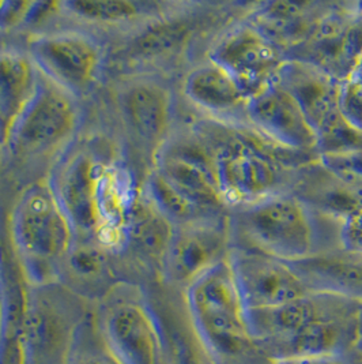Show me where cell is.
Returning a JSON list of instances; mask_svg holds the SVG:
<instances>
[{"label":"cell","instance_id":"obj_28","mask_svg":"<svg viewBox=\"0 0 362 364\" xmlns=\"http://www.w3.org/2000/svg\"><path fill=\"white\" fill-rule=\"evenodd\" d=\"M3 336H4V301H3V289L0 282V348L3 344Z\"/></svg>","mask_w":362,"mask_h":364},{"label":"cell","instance_id":"obj_26","mask_svg":"<svg viewBox=\"0 0 362 364\" xmlns=\"http://www.w3.org/2000/svg\"><path fill=\"white\" fill-rule=\"evenodd\" d=\"M341 249L362 255V210L347 215L339 227Z\"/></svg>","mask_w":362,"mask_h":364},{"label":"cell","instance_id":"obj_22","mask_svg":"<svg viewBox=\"0 0 362 364\" xmlns=\"http://www.w3.org/2000/svg\"><path fill=\"white\" fill-rule=\"evenodd\" d=\"M142 191L150 199V202L175 225H184L195 223L203 218L215 217L203 209H200L190 199L180 194L164 176L154 168L148 169L143 182ZM228 215V213H226Z\"/></svg>","mask_w":362,"mask_h":364},{"label":"cell","instance_id":"obj_12","mask_svg":"<svg viewBox=\"0 0 362 364\" xmlns=\"http://www.w3.org/2000/svg\"><path fill=\"white\" fill-rule=\"evenodd\" d=\"M204 59L229 71L249 97L277 82L286 62L280 47L247 18L228 25L216 34Z\"/></svg>","mask_w":362,"mask_h":364},{"label":"cell","instance_id":"obj_24","mask_svg":"<svg viewBox=\"0 0 362 364\" xmlns=\"http://www.w3.org/2000/svg\"><path fill=\"white\" fill-rule=\"evenodd\" d=\"M339 107L346 120L362 132V58L341 81Z\"/></svg>","mask_w":362,"mask_h":364},{"label":"cell","instance_id":"obj_29","mask_svg":"<svg viewBox=\"0 0 362 364\" xmlns=\"http://www.w3.org/2000/svg\"><path fill=\"white\" fill-rule=\"evenodd\" d=\"M358 344H361V349H360V359H358V364H362V340H360V343Z\"/></svg>","mask_w":362,"mask_h":364},{"label":"cell","instance_id":"obj_2","mask_svg":"<svg viewBox=\"0 0 362 364\" xmlns=\"http://www.w3.org/2000/svg\"><path fill=\"white\" fill-rule=\"evenodd\" d=\"M210 150L221 196L231 209L292 191L301 168L319 156L283 149L246 124L212 119L194 126Z\"/></svg>","mask_w":362,"mask_h":364},{"label":"cell","instance_id":"obj_21","mask_svg":"<svg viewBox=\"0 0 362 364\" xmlns=\"http://www.w3.org/2000/svg\"><path fill=\"white\" fill-rule=\"evenodd\" d=\"M175 225L143 194L136 200L124 237L121 254L128 252L161 276L165 254Z\"/></svg>","mask_w":362,"mask_h":364},{"label":"cell","instance_id":"obj_18","mask_svg":"<svg viewBox=\"0 0 362 364\" xmlns=\"http://www.w3.org/2000/svg\"><path fill=\"white\" fill-rule=\"evenodd\" d=\"M346 298L309 292L286 304L247 310L248 329L252 341L264 350L277 347L293 338L322 316L334 311Z\"/></svg>","mask_w":362,"mask_h":364},{"label":"cell","instance_id":"obj_25","mask_svg":"<svg viewBox=\"0 0 362 364\" xmlns=\"http://www.w3.org/2000/svg\"><path fill=\"white\" fill-rule=\"evenodd\" d=\"M319 163L342 182L362 183V149L320 154Z\"/></svg>","mask_w":362,"mask_h":364},{"label":"cell","instance_id":"obj_8","mask_svg":"<svg viewBox=\"0 0 362 364\" xmlns=\"http://www.w3.org/2000/svg\"><path fill=\"white\" fill-rule=\"evenodd\" d=\"M89 299L63 282L32 285L21 340V364H66Z\"/></svg>","mask_w":362,"mask_h":364},{"label":"cell","instance_id":"obj_11","mask_svg":"<svg viewBox=\"0 0 362 364\" xmlns=\"http://www.w3.org/2000/svg\"><path fill=\"white\" fill-rule=\"evenodd\" d=\"M119 117L136 146L154 157L175 132V96L164 78L138 71L123 77L115 86Z\"/></svg>","mask_w":362,"mask_h":364},{"label":"cell","instance_id":"obj_4","mask_svg":"<svg viewBox=\"0 0 362 364\" xmlns=\"http://www.w3.org/2000/svg\"><path fill=\"white\" fill-rule=\"evenodd\" d=\"M9 242L32 285L60 282L77 237L47 179L19 193L9 215Z\"/></svg>","mask_w":362,"mask_h":364},{"label":"cell","instance_id":"obj_17","mask_svg":"<svg viewBox=\"0 0 362 364\" xmlns=\"http://www.w3.org/2000/svg\"><path fill=\"white\" fill-rule=\"evenodd\" d=\"M181 93L207 119L247 126L249 96L229 71L209 59H203L185 73Z\"/></svg>","mask_w":362,"mask_h":364},{"label":"cell","instance_id":"obj_30","mask_svg":"<svg viewBox=\"0 0 362 364\" xmlns=\"http://www.w3.org/2000/svg\"><path fill=\"white\" fill-rule=\"evenodd\" d=\"M361 340H362V314H361Z\"/></svg>","mask_w":362,"mask_h":364},{"label":"cell","instance_id":"obj_15","mask_svg":"<svg viewBox=\"0 0 362 364\" xmlns=\"http://www.w3.org/2000/svg\"><path fill=\"white\" fill-rule=\"evenodd\" d=\"M247 126L283 149L319 156L317 136L308 117L278 82L270 83L249 97Z\"/></svg>","mask_w":362,"mask_h":364},{"label":"cell","instance_id":"obj_13","mask_svg":"<svg viewBox=\"0 0 362 364\" xmlns=\"http://www.w3.org/2000/svg\"><path fill=\"white\" fill-rule=\"evenodd\" d=\"M231 243L229 213L177 225L173 228L160 277L184 289L202 273L225 261Z\"/></svg>","mask_w":362,"mask_h":364},{"label":"cell","instance_id":"obj_7","mask_svg":"<svg viewBox=\"0 0 362 364\" xmlns=\"http://www.w3.org/2000/svg\"><path fill=\"white\" fill-rule=\"evenodd\" d=\"M25 50L44 77L79 100L97 87L108 60L99 34L75 23L28 33Z\"/></svg>","mask_w":362,"mask_h":364},{"label":"cell","instance_id":"obj_6","mask_svg":"<svg viewBox=\"0 0 362 364\" xmlns=\"http://www.w3.org/2000/svg\"><path fill=\"white\" fill-rule=\"evenodd\" d=\"M184 304L213 359L253 344L229 257L184 288Z\"/></svg>","mask_w":362,"mask_h":364},{"label":"cell","instance_id":"obj_16","mask_svg":"<svg viewBox=\"0 0 362 364\" xmlns=\"http://www.w3.org/2000/svg\"><path fill=\"white\" fill-rule=\"evenodd\" d=\"M185 3L136 0H70L60 1V17L94 33L135 36L163 18L177 13Z\"/></svg>","mask_w":362,"mask_h":364},{"label":"cell","instance_id":"obj_10","mask_svg":"<svg viewBox=\"0 0 362 364\" xmlns=\"http://www.w3.org/2000/svg\"><path fill=\"white\" fill-rule=\"evenodd\" d=\"M277 82L300 104L317 136V153L362 149V132L346 120L339 107L341 81L312 63L286 59Z\"/></svg>","mask_w":362,"mask_h":364},{"label":"cell","instance_id":"obj_14","mask_svg":"<svg viewBox=\"0 0 362 364\" xmlns=\"http://www.w3.org/2000/svg\"><path fill=\"white\" fill-rule=\"evenodd\" d=\"M229 262L247 310L277 307L309 294L289 262L263 251L231 245Z\"/></svg>","mask_w":362,"mask_h":364},{"label":"cell","instance_id":"obj_19","mask_svg":"<svg viewBox=\"0 0 362 364\" xmlns=\"http://www.w3.org/2000/svg\"><path fill=\"white\" fill-rule=\"evenodd\" d=\"M309 292L329 294L362 303V255L329 250L289 262Z\"/></svg>","mask_w":362,"mask_h":364},{"label":"cell","instance_id":"obj_27","mask_svg":"<svg viewBox=\"0 0 362 364\" xmlns=\"http://www.w3.org/2000/svg\"><path fill=\"white\" fill-rule=\"evenodd\" d=\"M275 364H346L338 355H308L274 360Z\"/></svg>","mask_w":362,"mask_h":364},{"label":"cell","instance_id":"obj_5","mask_svg":"<svg viewBox=\"0 0 362 364\" xmlns=\"http://www.w3.org/2000/svg\"><path fill=\"white\" fill-rule=\"evenodd\" d=\"M81 124V100L38 71L33 96L11 127L3 153L18 161L55 163L79 135Z\"/></svg>","mask_w":362,"mask_h":364},{"label":"cell","instance_id":"obj_9","mask_svg":"<svg viewBox=\"0 0 362 364\" xmlns=\"http://www.w3.org/2000/svg\"><path fill=\"white\" fill-rule=\"evenodd\" d=\"M99 328L123 364H168L157 319L143 289L114 284L94 306Z\"/></svg>","mask_w":362,"mask_h":364},{"label":"cell","instance_id":"obj_20","mask_svg":"<svg viewBox=\"0 0 362 364\" xmlns=\"http://www.w3.org/2000/svg\"><path fill=\"white\" fill-rule=\"evenodd\" d=\"M37 82L38 70L25 48L0 47V153Z\"/></svg>","mask_w":362,"mask_h":364},{"label":"cell","instance_id":"obj_3","mask_svg":"<svg viewBox=\"0 0 362 364\" xmlns=\"http://www.w3.org/2000/svg\"><path fill=\"white\" fill-rule=\"evenodd\" d=\"M326 215L292 191L229 210L231 245L263 251L286 262L335 250L322 218Z\"/></svg>","mask_w":362,"mask_h":364},{"label":"cell","instance_id":"obj_1","mask_svg":"<svg viewBox=\"0 0 362 364\" xmlns=\"http://www.w3.org/2000/svg\"><path fill=\"white\" fill-rule=\"evenodd\" d=\"M45 179L77 242L120 255L142 183H136L115 146L99 135H78L52 164Z\"/></svg>","mask_w":362,"mask_h":364},{"label":"cell","instance_id":"obj_23","mask_svg":"<svg viewBox=\"0 0 362 364\" xmlns=\"http://www.w3.org/2000/svg\"><path fill=\"white\" fill-rule=\"evenodd\" d=\"M66 364H123L101 331L94 307L75 333Z\"/></svg>","mask_w":362,"mask_h":364}]
</instances>
